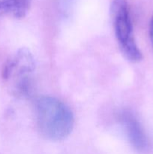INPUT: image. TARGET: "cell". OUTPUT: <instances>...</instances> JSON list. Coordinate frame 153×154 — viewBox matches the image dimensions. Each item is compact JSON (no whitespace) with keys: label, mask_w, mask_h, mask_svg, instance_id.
<instances>
[{"label":"cell","mask_w":153,"mask_h":154,"mask_svg":"<svg viewBox=\"0 0 153 154\" xmlns=\"http://www.w3.org/2000/svg\"><path fill=\"white\" fill-rule=\"evenodd\" d=\"M38 127L41 135L51 141H62L74 129V117L68 106L51 96H42L35 103Z\"/></svg>","instance_id":"1"},{"label":"cell","mask_w":153,"mask_h":154,"mask_svg":"<svg viewBox=\"0 0 153 154\" xmlns=\"http://www.w3.org/2000/svg\"><path fill=\"white\" fill-rule=\"evenodd\" d=\"M110 14L116 36L124 57L133 63L140 61L142 56L134 37L128 2L126 0H113L111 3Z\"/></svg>","instance_id":"2"},{"label":"cell","mask_w":153,"mask_h":154,"mask_svg":"<svg viewBox=\"0 0 153 154\" xmlns=\"http://www.w3.org/2000/svg\"><path fill=\"white\" fill-rule=\"evenodd\" d=\"M35 69L34 59L27 48H21L4 65L3 78L4 79L22 76H30Z\"/></svg>","instance_id":"3"},{"label":"cell","mask_w":153,"mask_h":154,"mask_svg":"<svg viewBox=\"0 0 153 154\" xmlns=\"http://www.w3.org/2000/svg\"><path fill=\"white\" fill-rule=\"evenodd\" d=\"M120 121L135 150L141 153L146 151L148 148V138L136 117L130 111H124L120 114Z\"/></svg>","instance_id":"4"},{"label":"cell","mask_w":153,"mask_h":154,"mask_svg":"<svg viewBox=\"0 0 153 154\" xmlns=\"http://www.w3.org/2000/svg\"><path fill=\"white\" fill-rule=\"evenodd\" d=\"M30 5V0H0V16L10 14L16 18L26 16Z\"/></svg>","instance_id":"5"},{"label":"cell","mask_w":153,"mask_h":154,"mask_svg":"<svg viewBox=\"0 0 153 154\" xmlns=\"http://www.w3.org/2000/svg\"><path fill=\"white\" fill-rule=\"evenodd\" d=\"M149 37L150 40H151V43L153 47V16L152 17L149 24Z\"/></svg>","instance_id":"6"}]
</instances>
